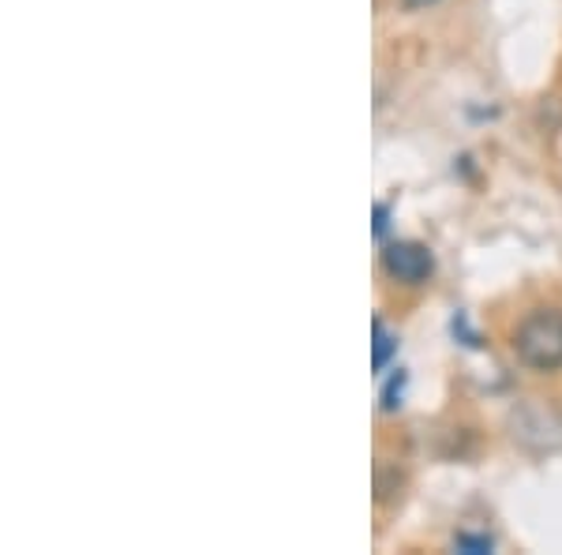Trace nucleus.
Segmentation results:
<instances>
[{"instance_id": "f257e3e1", "label": "nucleus", "mask_w": 562, "mask_h": 555, "mask_svg": "<svg viewBox=\"0 0 562 555\" xmlns=\"http://www.w3.org/2000/svg\"><path fill=\"white\" fill-rule=\"evenodd\" d=\"M514 353L532 371H559L562 368V312L537 308L529 312L514 334Z\"/></svg>"}, {"instance_id": "f03ea898", "label": "nucleus", "mask_w": 562, "mask_h": 555, "mask_svg": "<svg viewBox=\"0 0 562 555\" xmlns=\"http://www.w3.org/2000/svg\"><path fill=\"white\" fill-rule=\"evenodd\" d=\"M383 270L402 286H424L435 275V256L420 241H394L383 248Z\"/></svg>"}, {"instance_id": "7ed1b4c3", "label": "nucleus", "mask_w": 562, "mask_h": 555, "mask_svg": "<svg viewBox=\"0 0 562 555\" xmlns=\"http://www.w3.org/2000/svg\"><path fill=\"white\" fill-rule=\"evenodd\" d=\"M371 338H375V342H371V368H375V371H383L386 364H390V357H394L397 338L386 331V323H383V320H375V323H371Z\"/></svg>"}, {"instance_id": "20e7f679", "label": "nucleus", "mask_w": 562, "mask_h": 555, "mask_svg": "<svg viewBox=\"0 0 562 555\" xmlns=\"http://www.w3.org/2000/svg\"><path fill=\"white\" fill-rule=\"evenodd\" d=\"M454 548L458 552H469V555H484L495 548V541L487 533H458L454 536Z\"/></svg>"}, {"instance_id": "39448f33", "label": "nucleus", "mask_w": 562, "mask_h": 555, "mask_svg": "<svg viewBox=\"0 0 562 555\" xmlns=\"http://www.w3.org/2000/svg\"><path fill=\"white\" fill-rule=\"evenodd\" d=\"M402 395H405V371L397 368V371H394V379H390L386 390H383V409H386V413L402 409Z\"/></svg>"}, {"instance_id": "423d86ee", "label": "nucleus", "mask_w": 562, "mask_h": 555, "mask_svg": "<svg viewBox=\"0 0 562 555\" xmlns=\"http://www.w3.org/2000/svg\"><path fill=\"white\" fill-rule=\"evenodd\" d=\"M386 218H390V211L383 203H375V236H383L386 233Z\"/></svg>"}, {"instance_id": "0eeeda50", "label": "nucleus", "mask_w": 562, "mask_h": 555, "mask_svg": "<svg viewBox=\"0 0 562 555\" xmlns=\"http://www.w3.org/2000/svg\"><path fill=\"white\" fill-rule=\"evenodd\" d=\"M435 4V0H405V8H428Z\"/></svg>"}]
</instances>
